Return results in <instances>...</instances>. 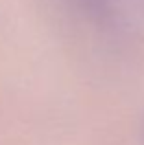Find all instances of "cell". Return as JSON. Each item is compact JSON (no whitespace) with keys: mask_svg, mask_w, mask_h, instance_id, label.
<instances>
[{"mask_svg":"<svg viewBox=\"0 0 144 145\" xmlns=\"http://www.w3.org/2000/svg\"><path fill=\"white\" fill-rule=\"evenodd\" d=\"M83 4H87L89 7H92V9H102L105 4V0H81Z\"/></svg>","mask_w":144,"mask_h":145,"instance_id":"cell-1","label":"cell"}]
</instances>
